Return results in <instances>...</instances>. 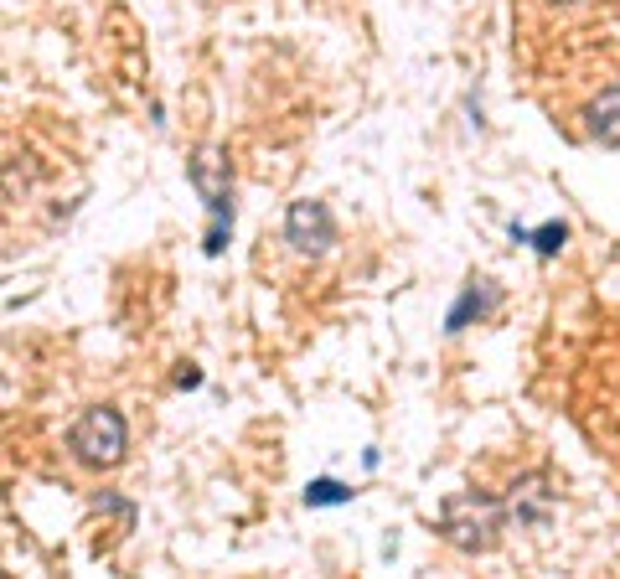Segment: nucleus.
<instances>
[{
    "mask_svg": "<svg viewBox=\"0 0 620 579\" xmlns=\"http://www.w3.org/2000/svg\"><path fill=\"white\" fill-rule=\"evenodd\" d=\"M186 181H192V192L207 207L202 254L207 259H223L228 243H233V166H228V156L217 145H207V150H197V156L186 161Z\"/></svg>",
    "mask_w": 620,
    "mask_h": 579,
    "instance_id": "f257e3e1",
    "label": "nucleus"
},
{
    "mask_svg": "<svg viewBox=\"0 0 620 579\" xmlns=\"http://www.w3.org/2000/svg\"><path fill=\"white\" fill-rule=\"evenodd\" d=\"M507 523H512V507L502 497L460 492L440 512V538L450 548H460V554H486V548H496V538H502Z\"/></svg>",
    "mask_w": 620,
    "mask_h": 579,
    "instance_id": "f03ea898",
    "label": "nucleus"
},
{
    "mask_svg": "<svg viewBox=\"0 0 620 579\" xmlns=\"http://www.w3.org/2000/svg\"><path fill=\"white\" fill-rule=\"evenodd\" d=\"M68 455L88 471H114L124 455H130V419L114 404H88L68 424Z\"/></svg>",
    "mask_w": 620,
    "mask_h": 579,
    "instance_id": "7ed1b4c3",
    "label": "nucleus"
},
{
    "mask_svg": "<svg viewBox=\"0 0 620 579\" xmlns=\"http://www.w3.org/2000/svg\"><path fill=\"white\" fill-rule=\"evenodd\" d=\"M285 243L305 259H326L336 243H341V228L331 218V207L321 197H300L285 207Z\"/></svg>",
    "mask_w": 620,
    "mask_h": 579,
    "instance_id": "20e7f679",
    "label": "nucleus"
},
{
    "mask_svg": "<svg viewBox=\"0 0 620 579\" xmlns=\"http://www.w3.org/2000/svg\"><path fill=\"white\" fill-rule=\"evenodd\" d=\"M496 306H502V285H496V280H471V285L460 290V300L450 306L445 331H450V337H460L465 326H471V321H486Z\"/></svg>",
    "mask_w": 620,
    "mask_h": 579,
    "instance_id": "39448f33",
    "label": "nucleus"
},
{
    "mask_svg": "<svg viewBox=\"0 0 620 579\" xmlns=\"http://www.w3.org/2000/svg\"><path fill=\"white\" fill-rule=\"evenodd\" d=\"M584 130H589V140H600L605 150H620V83L600 88V94L584 104Z\"/></svg>",
    "mask_w": 620,
    "mask_h": 579,
    "instance_id": "423d86ee",
    "label": "nucleus"
},
{
    "mask_svg": "<svg viewBox=\"0 0 620 579\" xmlns=\"http://www.w3.org/2000/svg\"><path fill=\"white\" fill-rule=\"evenodd\" d=\"M357 492L347 481H336V476H316V481H305V507L316 512V507H347Z\"/></svg>",
    "mask_w": 620,
    "mask_h": 579,
    "instance_id": "0eeeda50",
    "label": "nucleus"
},
{
    "mask_svg": "<svg viewBox=\"0 0 620 579\" xmlns=\"http://www.w3.org/2000/svg\"><path fill=\"white\" fill-rule=\"evenodd\" d=\"M564 243H569V223L564 218H548V223L533 228V254L538 259H558V254H564Z\"/></svg>",
    "mask_w": 620,
    "mask_h": 579,
    "instance_id": "6e6552de",
    "label": "nucleus"
},
{
    "mask_svg": "<svg viewBox=\"0 0 620 579\" xmlns=\"http://www.w3.org/2000/svg\"><path fill=\"white\" fill-rule=\"evenodd\" d=\"M93 507H99V512H119V517H124V523H130V528H135V507H130V502H119V497H109V492H104V497H99V502H93Z\"/></svg>",
    "mask_w": 620,
    "mask_h": 579,
    "instance_id": "1a4fd4ad",
    "label": "nucleus"
},
{
    "mask_svg": "<svg viewBox=\"0 0 620 579\" xmlns=\"http://www.w3.org/2000/svg\"><path fill=\"white\" fill-rule=\"evenodd\" d=\"M176 388H202V368H192V362H186V368L176 373Z\"/></svg>",
    "mask_w": 620,
    "mask_h": 579,
    "instance_id": "9d476101",
    "label": "nucleus"
},
{
    "mask_svg": "<svg viewBox=\"0 0 620 579\" xmlns=\"http://www.w3.org/2000/svg\"><path fill=\"white\" fill-rule=\"evenodd\" d=\"M553 6H574V0H553Z\"/></svg>",
    "mask_w": 620,
    "mask_h": 579,
    "instance_id": "9b49d317",
    "label": "nucleus"
}]
</instances>
